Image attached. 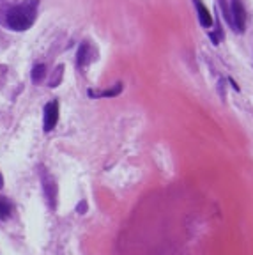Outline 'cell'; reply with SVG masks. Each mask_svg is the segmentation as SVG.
<instances>
[{"mask_svg":"<svg viewBox=\"0 0 253 255\" xmlns=\"http://www.w3.org/2000/svg\"><path fill=\"white\" fill-rule=\"evenodd\" d=\"M232 18H234L236 28L243 32V30H245V23H246V12L239 0H234L232 2Z\"/></svg>","mask_w":253,"mask_h":255,"instance_id":"3957f363","label":"cell"},{"mask_svg":"<svg viewBox=\"0 0 253 255\" xmlns=\"http://www.w3.org/2000/svg\"><path fill=\"white\" fill-rule=\"evenodd\" d=\"M4 186V177H2V174H0V188Z\"/></svg>","mask_w":253,"mask_h":255,"instance_id":"52a82bcc","label":"cell"},{"mask_svg":"<svg viewBox=\"0 0 253 255\" xmlns=\"http://www.w3.org/2000/svg\"><path fill=\"white\" fill-rule=\"evenodd\" d=\"M59 122V103L57 101H50L44 106V113H43V126L44 131H52L53 128Z\"/></svg>","mask_w":253,"mask_h":255,"instance_id":"7a4b0ae2","label":"cell"},{"mask_svg":"<svg viewBox=\"0 0 253 255\" xmlns=\"http://www.w3.org/2000/svg\"><path fill=\"white\" fill-rule=\"evenodd\" d=\"M12 206L5 197H0V220H5L9 215H11Z\"/></svg>","mask_w":253,"mask_h":255,"instance_id":"5b68a950","label":"cell"},{"mask_svg":"<svg viewBox=\"0 0 253 255\" xmlns=\"http://www.w3.org/2000/svg\"><path fill=\"white\" fill-rule=\"evenodd\" d=\"M43 77H44V66L43 64L34 66V69H32V80L36 82V84H39Z\"/></svg>","mask_w":253,"mask_h":255,"instance_id":"8992f818","label":"cell"},{"mask_svg":"<svg viewBox=\"0 0 253 255\" xmlns=\"http://www.w3.org/2000/svg\"><path fill=\"white\" fill-rule=\"evenodd\" d=\"M36 18V2H25L7 12V25L12 30H27Z\"/></svg>","mask_w":253,"mask_h":255,"instance_id":"6da1fadb","label":"cell"},{"mask_svg":"<svg viewBox=\"0 0 253 255\" xmlns=\"http://www.w3.org/2000/svg\"><path fill=\"white\" fill-rule=\"evenodd\" d=\"M195 7H197L198 11V20H200V23L204 25L205 28L213 27V14H211V11L204 5V2L202 0H195Z\"/></svg>","mask_w":253,"mask_h":255,"instance_id":"277c9868","label":"cell"}]
</instances>
